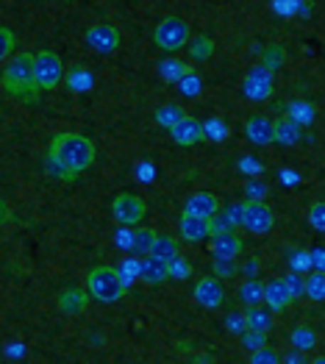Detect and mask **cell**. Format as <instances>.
<instances>
[{"mask_svg":"<svg viewBox=\"0 0 325 364\" xmlns=\"http://www.w3.org/2000/svg\"><path fill=\"white\" fill-rule=\"evenodd\" d=\"M95 142L75 131H61L48 145V164L61 181H75L81 173H87L95 164Z\"/></svg>","mask_w":325,"mask_h":364,"instance_id":"6da1fadb","label":"cell"},{"mask_svg":"<svg viewBox=\"0 0 325 364\" xmlns=\"http://www.w3.org/2000/svg\"><path fill=\"white\" fill-rule=\"evenodd\" d=\"M3 90L9 97L33 106L39 100V90L33 81V53H14L3 67Z\"/></svg>","mask_w":325,"mask_h":364,"instance_id":"7a4b0ae2","label":"cell"},{"mask_svg":"<svg viewBox=\"0 0 325 364\" xmlns=\"http://www.w3.org/2000/svg\"><path fill=\"white\" fill-rule=\"evenodd\" d=\"M87 292L89 298L100 301V304H117L119 298L128 292V284L117 267L109 264H97L87 273Z\"/></svg>","mask_w":325,"mask_h":364,"instance_id":"3957f363","label":"cell"},{"mask_svg":"<svg viewBox=\"0 0 325 364\" xmlns=\"http://www.w3.org/2000/svg\"><path fill=\"white\" fill-rule=\"evenodd\" d=\"M189 39H192L189 23L176 17V14L164 17V20L153 28V42H156V48L164 50V53H178V50H183V48L189 45Z\"/></svg>","mask_w":325,"mask_h":364,"instance_id":"277c9868","label":"cell"},{"mask_svg":"<svg viewBox=\"0 0 325 364\" xmlns=\"http://www.w3.org/2000/svg\"><path fill=\"white\" fill-rule=\"evenodd\" d=\"M67 70H64V61L56 50H39L33 53V81H36V90H56L61 81H64Z\"/></svg>","mask_w":325,"mask_h":364,"instance_id":"5b68a950","label":"cell"},{"mask_svg":"<svg viewBox=\"0 0 325 364\" xmlns=\"http://www.w3.org/2000/svg\"><path fill=\"white\" fill-rule=\"evenodd\" d=\"M275 225V214L265 200H245L242 203V228H247L256 237H265Z\"/></svg>","mask_w":325,"mask_h":364,"instance_id":"8992f818","label":"cell"},{"mask_svg":"<svg viewBox=\"0 0 325 364\" xmlns=\"http://www.w3.org/2000/svg\"><path fill=\"white\" fill-rule=\"evenodd\" d=\"M148 214V203L139 198V195H131V192H122L114 198L112 203V217L117 220L122 228H131V225H139Z\"/></svg>","mask_w":325,"mask_h":364,"instance_id":"52a82bcc","label":"cell"},{"mask_svg":"<svg viewBox=\"0 0 325 364\" xmlns=\"http://www.w3.org/2000/svg\"><path fill=\"white\" fill-rule=\"evenodd\" d=\"M272 90H275V81H272V73H267L265 67H253L247 70L245 81H242V92L250 103H265L272 97Z\"/></svg>","mask_w":325,"mask_h":364,"instance_id":"ba28073f","label":"cell"},{"mask_svg":"<svg viewBox=\"0 0 325 364\" xmlns=\"http://www.w3.org/2000/svg\"><path fill=\"white\" fill-rule=\"evenodd\" d=\"M170 136L178 148H195L206 139V125L201 120H195L192 114H186L183 120H178L173 128H170Z\"/></svg>","mask_w":325,"mask_h":364,"instance_id":"9c48e42d","label":"cell"},{"mask_svg":"<svg viewBox=\"0 0 325 364\" xmlns=\"http://www.w3.org/2000/svg\"><path fill=\"white\" fill-rule=\"evenodd\" d=\"M87 45L97 53H114L119 48V28L112 23H97L87 31Z\"/></svg>","mask_w":325,"mask_h":364,"instance_id":"30bf717a","label":"cell"},{"mask_svg":"<svg viewBox=\"0 0 325 364\" xmlns=\"http://www.w3.org/2000/svg\"><path fill=\"white\" fill-rule=\"evenodd\" d=\"M245 250V242L237 231H220L211 237V253L214 262H237Z\"/></svg>","mask_w":325,"mask_h":364,"instance_id":"8fae6325","label":"cell"},{"mask_svg":"<svg viewBox=\"0 0 325 364\" xmlns=\"http://www.w3.org/2000/svg\"><path fill=\"white\" fill-rule=\"evenodd\" d=\"M192 298L203 306V309H220V306L225 304V289H223L220 278H214V275H203V278L195 284Z\"/></svg>","mask_w":325,"mask_h":364,"instance_id":"7c38bea8","label":"cell"},{"mask_svg":"<svg viewBox=\"0 0 325 364\" xmlns=\"http://www.w3.org/2000/svg\"><path fill=\"white\" fill-rule=\"evenodd\" d=\"M262 301L267 304L270 311H284V309H289V306L295 304V298H292V292H289V287H287L284 278H270L267 281Z\"/></svg>","mask_w":325,"mask_h":364,"instance_id":"4fadbf2b","label":"cell"},{"mask_svg":"<svg viewBox=\"0 0 325 364\" xmlns=\"http://www.w3.org/2000/svg\"><path fill=\"white\" fill-rule=\"evenodd\" d=\"M245 136L256 148L272 145V117H267V114H250L247 122H245Z\"/></svg>","mask_w":325,"mask_h":364,"instance_id":"5bb4252c","label":"cell"},{"mask_svg":"<svg viewBox=\"0 0 325 364\" xmlns=\"http://www.w3.org/2000/svg\"><path fill=\"white\" fill-rule=\"evenodd\" d=\"M220 209H223V206H220V200H217L211 192H195V195H189V200L183 203V214H186V217H201V220H211Z\"/></svg>","mask_w":325,"mask_h":364,"instance_id":"9a60e30c","label":"cell"},{"mask_svg":"<svg viewBox=\"0 0 325 364\" xmlns=\"http://www.w3.org/2000/svg\"><path fill=\"white\" fill-rule=\"evenodd\" d=\"M137 273H139V281H142V284L159 287V284H164V281L170 278V264L161 262V259H156V256H145V259H139Z\"/></svg>","mask_w":325,"mask_h":364,"instance_id":"2e32d148","label":"cell"},{"mask_svg":"<svg viewBox=\"0 0 325 364\" xmlns=\"http://www.w3.org/2000/svg\"><path fill=\"white\" fill-rule=\"evenodd\" d=\"M178 231L186 242H203L211 237V220H201V217H186L181 214V223H178Z\"/></svg>","mask_w":325,"mask_h":364,"instance_id":"e0dca14e","label":"cell"},{"mask_svg":"<svg viewBox=\"0 0 325 364\" xmlns=\"http://www.w3.org/2000/svg\"><path fill=\"white\" fill-rule=\"evenodd\" d=\"M87 306H89V292L81 289V287H70V289L59 292V309L67 311V314H81V311H87Z\"/></svg>","mask_w":325,"mask_h":364,"instance_id":"ac0fdd59","label":"cell"},{"mask_svg":"<svg viewBox=\"0 0 325 364\" xmlns=\"http://www.w3.org/2000/svg\"><path fill=\"white\" fill-rule=\"evenodd\" d=\"M272 142H275V145H284V148L300 142V125H295L289 117L272 120Z\"/></svg>","mask_w":325,"mask_h":364,"instance_id":"d6986e66","label":"cell"},{"mask_svg":"<svg viewBox=\"0 0 325 364\" xmlns=\"http://www.w3.org/2000/svg\"><path fill=\"white\" fill-rule=\"evenodd\" d=\"M150 256H156V259H161V262H173L178 259V240L173 234H156V240H153V247H150Z\"/></svg>","mask_w":325,"mask_h":364,"instance_id":"ffe728a7","label":"cell"},{"mask_svg":"<svg viewBox=\"0 0 325 364\" xmlns=\"http://www.w3.org/2000/svg\"><path fill=\"white\" fill-rule=\"evenodd\" d=\"M245 328L267 334V331L272 328V314H270V309H262V306H250V309H245Z\"/></svg>","mask_w":325,"mask_h":364,"instance_id":"44dd1931","label":"cell"},{"mask_svg":"<svg viewBox=\"0 0 325 364\" xmlns=\"http://www.w3.org/2000/svg\"><path fill=\"white\" fill-rule=\"evenodd\" d=\"M289 342H292V348H295L297 353H311L317 348V334L309 326H297L289 334Z\"/></svg>","mask_w":325,"mask_h":364,"instance_id":"7402d4cb","label":"cell"},{"mask_svg":"<svg viewBox=\"0 0 325 364\" xmlns=\"http://www.w3.org/2000/svg\"><path fill=\"white\" fill-rule=\"evenodd\" d=\"M262 295H265V284L256 281V278H247V281L239 287V304L245 306V309L262 306Z\"/></svg>","mask_w":325,"mask_h":364,"instance_id":"603a6c76","label":"cell"},{"mask_svg":"<svg viewBox=\"0 0 325 364\" xmlns=\"http://www.w3.org/2000/svg\"><path fill=\"white\" fill-rule=\"evenodd\" d=\"M189 61H206L211 59V53H214V39L208 36V33H198L195 39H189Z\"/></svg>","mask_w":325,"mask_h":364,"instance_id":"cb8c5ba5","label":"cell"},{"mask_svg":"<svg viewBox=\"0 0 325 364\" xmlns=\"http://www.w3.org/2000/svg\"><path fill=\"white\" fill-rule=\"evenodd\" d=\"M156 228H139V231H134V237H131V253L134 256H139V259H145L150 256V247H153V240H156Z\"/></svg>","mask_w":325,"mask_h":364,"instance_id":"d4e9b609","label":"cell"},{"mask_svg":"<svg viewBox=\"0 0 325 364\" xmlns=\"http://www.w3.org/2000/svg\"><path fill=\"white\" fill-rule=\"evenodd\" d=\"M284 64H287V48L284 45H270V48L262 50V67H265L267 73H275Z\"/></svg>","mask_w":325,"mask_h":364,"instance_id":"484cf974","label":"cell"},{"mask_svg":"<svg viewBox=\"0 0 325 364\" xmlns=\"http://www.w3.org/2000/svg\"><path fill=\"white\" fill-rule=\"evenodd\" d=\"M186 117V112H183V106H178V103H167V106H159L156 109V122L161 125V128H173L178 120H183Z\"/></svg>","mask_w":325,"mask_h":364,"instance_id":"4316f807","label":"cell"},{"mask_svg":"<svg viewBox=\"0 0 325 364\" xmlns=\"http://www.w3.org/2000/svg\"><path fill=\"white\" fill-rule=\"evenodd\" d=\"M64 81H67V87L75 92H84L92 87V73H89L87 67H73L70 70V75H64Z\"/></svg>","mask_w":325,"mask_h":364,"instance_id":"83f0119b","label":"cell"},{"mask_svg":"<svg viewBox=\"0 0 325 364\" xmlns=\"http://www.w3.org/2000/svg\"><path fill=\"white\" fill-rule=\"evenodd\" d=\"M303 295L306 298H311L314 304H320L325 298V281H323V273H311L306 278V284H303Z\"/></svg>","mask_w":325,"mask_h":364,"instance_id":"f1b7e54d","label":"cell"},{"mask_svg":"<svg viewBox=\"0 0 325 364\" xmlns=\"http://www.w3.org/2000/svg\"><path fill=\"white\" fill-rule=\"evenodd\" d=\"M161 73H164V81L178 84L186 73H192V67H189V64H183V61H178V59H167L164 64H161Z\"/></svg>","mask_w":325,"mask_h":364,"instance_id":"f546056e","label":"cell"},{"mask_svg":"<svg viewBox=\"0 0 325 364\" xmlns=\"http://www.w3.org/2000/svg\"><path fill=\"white\" fill-rule=\"evenodd\" d=\"M289 120L295 122V125H309V122L314 120V106L311 103H303V100H297V103H292V109H289V114H287Z\"/></svg>","mask_w":325,"mask_h":364,"instance_id":"4dcf8cb0","label":"cell"},{"mask_svg":"<svg viewBox=\"0 0 325 364\" xmlns=\"http://www.w3.org/2000/svg\"><path fill=\"white\" fill-rule=\"evenodd\" d=\"M14 48H17V36H14V31L0 23V61L11 59Z\"/></svg>","mask_w":325,"mask_h":364,"instance_id":"1f68e13d","label":"cell"},{"mask_svg":"<svg viewBox=\"0 0 325 364\" xmlns=\"http://www.w3.org/2000/svg\"><path fill=\"white\" fill-rule=\"evenodd\" d=\"M242 345L253 353V350H262L267 345V334H262V331H250V328H245L242 331Z\"/></svg>","mask_w":325,"mask_h":364,"instance_id":"d6a6232c","label":"cell"},{"mask_svg":"<svg viewBox=\"0 0 325 364\" xmlns=\"http://www.w3.org/2000/svg\"><path fill=\"white\" fill-rule=\"evenodd\" d=\"M178 87H181V92H183L186 97H195V95L201 92V75L192 70V73H186V75L178 81Z\"/></svg>","mask_w":325,"mask_h":364,"instance_id":"836d02e7","label":"cell"},{"mask_svg":"<svg viewBox=\"0 0 325 364\" xmlns=\"http://www.w3.org/2000/svg\"><path fill=\"white\" fill-rule=\"evenodd\" d=\"M250 364H281V356L270 345H265L262 350H253L250 353Z\"/></svg>","mask_w":325,"mask_h":364,"instance_id":"e575fe53","label":"cell"},{"mask_svg":"<svg viewBox=\"0 0 325 364\" xmlns=\"http://www.w3.org/2000/svg\"><path fill=\"white\" fill-rule=\"evenodd\" d=\"M284 281H287V287H289V292H292V298H300L303 295V284H306V278L303 275H297V273H289V275H284Z\"/></svg>","mask_w":325,"mask_h":364,"instance_id":"d590c367","label":"cell"},{"mask_svg":"<svg viewBox=\"0 0 325 364\" xmlns=\"http://www.w3.org/2000/svg\"><path fill=\"white\" fill-rule=\"evenodd\" d=\"M245 195H247V200H265L267 186L262 181H247V186H245Z\"/></svg>","mask_w":325,"mask_h":364,"instance_id":"8d00e7d4","label":"cell"},{"mask_svg":"<svg viewBox=\"0 0 325 364\" xmlns=\"http://www.w3.org/2000/svg\"><path fill=\"white\" fill-rule=\"evenodd\" d=\"M186 275H189V264H186L181 256L173 259V262H170V278H186Z\"/></svg>","mask_w":325,"mask_h":364,"instance_id":"74e56055","label":"cell"},{"mask_svg":"<svg viewBox=\"0 0 325 364\" xmlns=\"http://www.w3.org/2000/svg\"><path fill=\"white\" fill-rule=\"evenodd\" d=\"M323 212H325L323 200H317V203L311 206V225H314V231H323V228H325V223H323Z\"/></svg>","mask_w":325,"mask_h":364,"instance_id":"f35d334b","label":"cell"},{"mask_svg":"<svg viewBox=\"0 0 325 364\" xmlns=\"http://www.w3.org/2000/svg\"><path fill=\"white\" fill-rule=\"evenodd\" d=\"M239 170H242V173H262V170H265V164H262L259 159H250V156H247V159H242V161H239Z\"/></svg>","mask_w":325,"mask_h":364,"instance_id":"ab89813d","label":"cell"},{"mask_svg":"<svg viewBox=\"0 0 325 364\" xmlns=\"http://www.w3.org/2000/svg\"><path fill=\"white\" fill-rule=\"evenodd\" d=\"M225 217H228V223H231V228L234 225H242V203H231L228 209H223Z\"/></svg>","mask_w":325,"mask_h":364,"instance_id":"60d3db41","label":"cell"},{"mask_svg":"<svg viewBox=\"0 0 325 364\" xmlns=\"http://www.w3.org/2000/svg\"><path fill=\"white\" fill-rule=\"evenodd\" d=\"M234 270H237V264H234V262H214V273L220 275V278H231Z\"/></svg>","mask_w":325,"mask_h":364,"instance_id":"b9f144b4","label":"cell"},{"mask_svg":"<svg viewBox=\"0 0 325 364\" xmlns=\"http://www.w3.org/2000/svg\"><path fill=\"white\" fill-rule=\"evenodd\" d=\"M228 326L234 331H245V314H228Z\"/></svg>","mask_w":325,"mask_h":364,"instance_id":"7bdbcfd3","label":"cell"},{"mask_svg":"<svg viewBox=\"0 0 325 364\" xmlns=\"http://www.w3.org/2000/svg\"><path fill=\"white\" fill-rule=\"evenodd\" d=\"M311 259H314V273H323V247H317Z\"/></svg>","mask_w":325,"mask_h":364,"instance_id":"ee69618b","label":"cell"},{"mask_svg":"<svg viewBox=\"0 0 325 364\" xmlns=\"http://www.w3.org/2000/svg\"><path fill=\"white\" fill-rule=\"evenodd\" d=\"M9 220V209H6V203L0 200V223H6Z\"/></svg>","mask_w":325,"mask_h":364,"instance_id":"f6af8a7d","label":"cell"},{"mask_svg":"<svg viewBox=\"0 0 325 364\" xmlns=\"http://www.w3.org/2000/svg\"><path fill=\"white\" fill-rule=\"evenodd\" d=\"M311 364H325V359H323V356H317V359H314Z\"/></svg>","mask_w":325,"mask_h":364,"instance_id":"bcb514c9","label":"cell"}]
</instances>
